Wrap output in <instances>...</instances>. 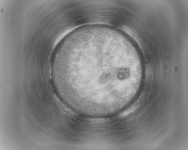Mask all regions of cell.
<instances>
[{
    "label": "cell",
    "instance_id": "obj_1",
    "mask_svg": "<svg viewBox=\"0 0 188 150\" xmlns=\"http://www.w3.org/2000/svg\"><path fill=\"white\" fill-rule=\"evenodd\" d=\"M111 45L96 43L83 55L71 76L70 86L94 96H104L115 88L108 78L112 58Z\"/></svg>",
    "mask_w": 188,
    "mask_h": 150
}]
</instances>
